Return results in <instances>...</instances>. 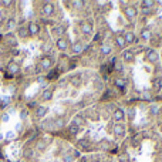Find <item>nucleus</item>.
I'll use <instances>...</instances> for the list:
<instances>
[{"instance_id":"obj_26","label":"nucleus","mask_w":162,"mask_h":162,"mask_svg":"<svg viewBox=\"0 0 162 162\" xmlns=\"http://www.w3.org/2000/svg\"><path fill=\"white\" fill-rule=\"evenodd\" d=\"M81 122H82V117H81V115L74 117V122H73V125H76V127H80Z\"/></svg>"},{"instance_id":"obj_37","label":"nucleus","mask_w":162,"mask_h":162,"mask_svg":"<svg viewBox=\"0 0 162 162\" xmlns=\"http://www.w3.org/2000/svg\"><path fill=\"white\" fill-rule=\"evenodd\" d=\"M14 26H16V23H14V20H13V19H10V20L7 21V27H9V29L12 30V29H13Z\"/></svg>"},{"instance_id":"obj_18","label":"nucleus","mask_w":162,"mask_h":162,"mask_svg":"<svg viewBox=\"0 0 162 162\" xmlns=\"http://www.w3.org/2000/svg\"><path fill=\"white\" fill-rule=\"evenodd\" d=\"M115 85L118 88H124L127 85V81L124 80V78H121V77H118V78H115Z\"/></svg>"},{"instance_id":"obj_6","label":"nucleus","mask_w":162,"mask_h":162,"mask_svg":"<svg viewBox=\"0 0 162 162\" xmlns=\"http://www.w3.org/2000/svg\"><path fill=\"white\" fill-rule=\"evenodd\" d=\"M114 41H115V46H117L118 49H124V47L127 46L125 38H124V36H121V34H117L115 38H114Z\"/></svg>"},{"instance_id":"obj_2","label":"nucleus","mask_w":162,"mask_h":162,"mask_svg":"<svg viewBox=\"0 0 162 162\" xmlns=\"http://www.w3.org/2000/svg\"><path fill=\"white\" fill-rule=\"evenodd\" d=\"M124 14L128 17V19H135V17L138 16V10H137L135 6H127L124 9Z\"/></svg>"},{"instance_id":"obj_46","label":"nucleus","mask_w":162,"mask_h":162,"mask_svg":"<svg viewBox=\"0 0 162 162\" xmlns=\"http://www.w3.org/2000/svg\"><path fill=\"white\" fill-rule=\"evenodd\" d=\"M1 139H3V135H1V134H0V141H1Z\"/></svg>"},{"instance_id":"obj_9","label":"nucleus","mask_w":162,"mask_h":162,"mask_svg":"<svg viewBox=\"0 0 162 162\" xmlns=\"http://www.w3.org/2000/svg\"><path fill=\"white\" fill-rule=\"evenodd\" d=\"M81 32L84 33V34H91L93 33V26H91V23H88V21H82L81 23Z\"/></svg>"},{"instance_id":"obj_23","label":"nucleus","mask_w":162,"mask_h":162,"mask_svg":"<svg viewBox=\"0 0 162 162\" xmlns=\"http://www.w3.org/2000/svg\"><path fill=\"white\" fill-rule=\"evenodd\" d=\"M118 161L119 162H130V155H128V154H121V155H118Z\"/></svg>"},{"instance_id":"obj_36","label":"nucleus","mask_w":162,"mask_h":162,"mask_svg":"<svg viewBox=\"0 0 162 162\" xmlns=\"http://www.w3.org/2000/svg\"><path fill=\"white\" fill-rule=\"evenodd\" d=\"M149 111H151V114H152V115H157V114H158V107H157V105H151Z\"/></svg>"},{"instance_id":"obj_12","label":"nucleus","mask_w":162,"mask_h":162,"mask_svg":"<svg viewBox=\"0 0 162 162\" xmlns=\"http://www.w3.org/2000/svg\"><path fill=\"white\" fill-rule=\"evenodd\" d=\"M29 34H32V36H36V34H38V32H40V27L36 24V23H30L29 24Z\"/></svg>"},{"instance_id":"obj_42","label":"nucleus","mask_w":162,"mask_h":162,"mask_svg":"<svg viewBox=\"0 0 162 162\" xmlns=\"http://www.w3.org/2000/svg\"><path fill=\"white\" fill-rule=\"evenodd\" d=\"M57 114H58V115H64L65 111L63 110V108H57Z\"/></svg>"},{"instance_id":"obj_32","label":"nucleus","mask_w":162,"mask_h":162,"mask_svg":"<svg viewBox=\"0 0 162 162\" xmlns=\"http://www.w3.org/2000/svg\"><path fill=\"white\" fill-rule=\"evenodd\" d=\"M78 144H80V146L84 148V149H88V148H90V146H88V141H85V139H81Z\"/></svg>"},{"instance_id":"obj_11","label":"nucleus","mask_w":162,"mask_h":162,"mask_svg":"<svg viewBox=\"0 0 162 162\" xmlns=\"http://www.w3.org/2000/svg\"><path fill=\"white\" fill-rule=\"evenodd\" d=\"M40 65H41L43 70H49V68H51V65H53V61H51V58H49V57H44V58H41Z\"/></svg>"},{"instance_id":"obj_31","label":"nucleus","mask_w":162,"mask_h":162,"mask_svg":"<svg viewBox=\"0 0 162 162\" xmlns=\"http://www.w3.org/2000/svg\"><path fill=\"white\" fill-rule=\"evenodd\" d=\"M71 82H73V85H74V87H78V85H80V82H81V78L80 77H74V78H71Z\"/></svg>"},{"instance_id":"obj_5","label":"nucleus","mask_w":162,"mask_h":162,"mask_svg":"<svg viewBox=\"0 0 162 162\" xmlns=\"http://www.w3.org/2000/svg\"><path fill=\"white\" fill-rule=\"evenodd\" d=\"M113 118L117 121V122H119V121H124V118H125V113H124V110H121V108H117L115 111L113 113Z\"/></svg>"},{"instance_id":"obj_16","label":"nucleus","mask_w":162,"mask_h":162,"mask_svg":"<svg viewBox=\"0 0 162 162\" xmlns=\"http://www.w3.org/2000/svg\"><path fill=\"white\" fill-rule=\"evenodd\" d=\"M141 6H142L144 9H152V7L155 6V1H154V0H142V1H141Z\"/></svg>"},{"instance_id":"obj_7","label":"nucleus","mask_w":162,"mask_h":162,"mask_svg":"<svg viewBox=\"0 0 162 162\" xmlns=\"http://www.w3.org/2000/svg\"><path fill=\"white\" fill-rule=\"evenodd\" d=\"M43 13L46 14V16H51L53 13H54V4L53 3H44V6H43Z\"/></svg>"},{"instance_id":"obj_4","label":"nucleus","mask_w":162,"mask_h":162,"mask_svg":"<svg viewBox=\"0 0 162 162\" xmlns=\"http://www.w3.org/2000/svg\"><path fill=\"white\" fill-rule=\"evenodd\" d=\"M122 58H124V61H127V63H132L134 58H135V51H134V50H125V51L122 53Z\"/></svg>"},{"instance_id":"obj_28","label":"nucleus","mask_w":162,"mask_h":162,"mask_svg":"<svg viewBox=\"0 0 162 162\" xmlns=\"http://www.w3.org/2000/svg\"><path fill=\"white\" fill-rule=\"evenodd\" d=\"M19 36H20V37H23V38H24V37H27V36H29V30H27V29H24V27H21V29L19 30Z\"/></svg>"},{"instance_id":"obj_19","label":"nucleus","mask_w":162,"mask_h":162,"mask_svg":"<svg viewBox=\"0 0 162 162\" xmlns=\"http://www.w3.org/2000/svg\"><path fill=\"white\" fill-rule=\"evenodd\" d=\"M19 65L16 64V63H12V64H9V73L10 74H17L19 73Z\"/></svg>"},{"instance_id":"obj_14","label":"nucleus","mask_w":162,"mask_h":162,"mask_svg":"<svg viewBox=\"0 0 162 162\" xmlns=\"http://www.w3.org/2000/svg\"><path fill=\"white\" fill-rule=\"evenodd\" d=\"M152 87H154L155 91H161L162 90V80L159 78V77L154 78V81H152Z\"/></svg>"},{"instance_id":"obj_44","label":"nucleus","mask_w":162,"mask_h":162,"mask_svg":"<svg viewBox=\"0 0 162 162\" xmlns=\"http://www.w3.org/2000/svg\"><path fill=\"white\" fill-rule=\"evenodd\" d=\"M7 119H9V115L4 114V115H3V121H7Z\"/></svg>"},{"instance_id":"obj_10","label":"nucleus","mask_w":162,"mask_h":162,"mask_svg":"<svg viewBox=\"0 0 162 162\" xmlns=\"http://www.w3.org/2000/svg\"><path fill=\"white\" fill-rule=\"evenodd\" d=\"M124 38H125V43L127 44H134V43H137V37H135V34L132 32H127L124 34Z\"/></svg>"},{"instance_id":"obj_22","label":"nucleus","mask_w":162,"mask_h":162,"mask_svg":"<svg viewBox=\"0 0 162 162\" xmlns=\"http://www.w3.org/2000/svg\"><path fill=\"white\" fill-rule=\"evenodd\" d=\"M78 130H80V127H76V125H70V128H68V132L71 134V135H77L78 134Z\"/></svg>"},{"instance_id":"obj_3","label":"nucleus","mask_w":162,"mask_h":162,"mask_svg":"<svg viewBox=\"0 0 162 162\" xmlns=\"http://www.w3.org/2000/svg\"><path fill=\"white\" fill-rule=\"evenodd\" d=\"M114 135L117 137V138H121V137H124L125 135V127L122 125V124H117L115 127H114Z\"/></svg>"},{"instance_id":"obj_45","label":"nucleus","mask_w":162,"mask_h":162,"mask_svg":"<svg viewBox=\"0 0 162 162\" xmlns=\"http://www.w3.org/2000/svg\"><path fill=\"white\" fill-rule=\"evenodd\" d=\"M81 162H88V159H87V158H82V159H81Z\"/></svg>"},{"instance_id":"obj_41","label":"nucleus","mask_w":162,"mask_h":162,"mask_svg":"<svg viewBox=\"0 0 162 162\" xmlns=\"http://www.w3.org/2000/svg\"><path fill=\"white\" fill-rule=\"evenodd\" d=\"M115 68H117L118 71H122V64H121V63H117V64H115Z\"/></svg>"},{"instance_id":"obj_35","label":"nucleus","mask_w":162,"mask_h":162,"mask_svg":"<svg viewBox=\"0 0 162 162\" xmlns=\"http://www.w3.org/2000/svg\"><path fill=\"white\" fill-rule=\"evenodd\" d=\"M128 118H130V119H134V118H135V108H130V111H128Z\"/></svg>"},{"instance_id":"obj_33","label":"nucleus","mask_w":162,"mask_h":162,"mask_svg":"<svg viewBox=\"0 0 162 162\" xmlns=\"http://www.w3.org/2000/svg\"><path fill=\"white\" fill-rule=\"evenodd\" d=\"M110 144H111L110 141H101V148H102V149H108V148L111 146Z\"/></svg>"},{"instance_id":"obj_30","label":"nucleus","mask_w":162,"mask_h":162,"mask_svg":"<svg viewBox=\"0 0 162 162\" xmlns=\"http://www.w3.org/2000/svg\"><path fill=\"white\" fill-rule=\"evenodd\" d=\"M41 50H43L44 53H49L50 50H51V43H49V41H47V43H44V44H43V47H41Z\"/></svg>"},{"instance_id":"obj_21","label":"nucleus","mask_w":162,"mask_h":162,"mask_svg":"<svg viewBox=\"0 0 162 162\" xmlns=\"http://www.w3.org/2000/svg\"><path fill=\"white\" fill-rule=\"evenodd\" d=\"M36 114H37V117H44V115L47 114V108H46V107H38L37 111H36Z\"/></svg>"},{"instance_id":"obj_43","label":"nucleus","mask_w":162,"mask_h":162,"mask_svg":"<svg viewBox=\"0 0 162 162\" xmlns=\"http://www.w3.org/2000/svg\"><path fill=\"white\" fill-rule=\"evenodd\" d=\"M26 117H27V111H26V110H23V111H21V119H24Z\"/></svg>"},{"instance_id":"obj_20","label":"nucleus","mask_w":162,"mask_h":162,"mask_svg":"<svg viewBox=\"0 0 162 162\" xmlns=\"http://www.w3.org/2000/svg\"><path fill=\"white\" fill-rule=\"evenodd\" d=\"M142 97H144V100H145V101H151V100H152V97H154V95H152V91H151V90H144Z\"/></svg>"},{"instance_id":"obj_25","label":"nucleus","mask_w":162,"mask_h":162,"mask_svg":"<svg viewBox=\"0 0 162 162\" xmlns=\"http://www.w3.org/2000/svg\"><path fill=\"white\" fill-rule=\"evenodd\" d=\"M110 53H111V47H110V46H102V47H101V54L108 56Z\"/></svg>"},{"instance_id":"obj_17","label":"nucleus","mask_w":162,"mask_h":162,"mask_svg":"<svg viewBox=\"0 0 162 162\" xmlns=\"http://www.w3.org/2000/svg\"><path fill=\"white\" fill-rule=\"evenodd\" d=\"M41 98H43V100H46V101L51 100V98H53V91H51V90H44V91H43V94H41Z\"/></svg>"},{"instance_id":"obj_47","label":"nucleus","mask_w":162,"mask_h":162,"mask_svg":"<svg viewBox=\"0 0 162 162\" xmlns=\"http://www.w3.org/2000/svg\"><path fill=\"white\" fill-rule=\"evenodd\" d=\"M161 132H162V125H161Z\"/></svg>"},{"instance_id":"obj_8","label":"nucleus","mask_w":162,"mask_h":162,"mask_svg":"<svg viewBox=\"0 0 162 162\" xmlns=\"http://www.w3.org/2000/svg\"><path fill=\"white\" fill-rule=\"evenodd\" d=\"M71 51H73V54H77V56H78V54H81V53L84 51V46L81 44L80 41H76V43L71 46Z\"/></svg>"},{"instance_id":"obj_15","label":"nucleus","mask_w":162,"mask_h":162,"mask_svg":"<svg viewBox=\"0 0 162 162\" xmlns=\"http://www.w3.org/2000/svg\"><path fill=\"white\" fill-rule=\"evenodd\" d=\"M151 37H152V33H151V30H148V29H144V30H141V38H142L144 41H148V40H151Z\"/></svg>"},{"instance_id":"obj_34","label":"nucleus","mask_w":162,"mask_h":162,"mask_svg":"<svg viewBox=\"0 0 162 162\" xmlns=\"http://www.w3.org/2000/svg\"><path fill=\"white\" fill-rule=\"evenodd\" d=\"M46 146H47V144H46L44 141H40V142L37 144V148H38L40 151H43V149H46Z\"/></svg>"},{"instance_id":"obj_39","label":"nucleus","mask_w":162,"mask_h":162,"mask_svg":"<svg viewBox=\"0 0 162 162\" xmlns=\"http://www.w3.org/2000/svg\"><path fill=\"white\" fill-rule=\"evenodd\" d=\"M107 108H110V111H115V110H117V107H115V105H114L113 102H108V104H107Z\"/></svg>"},{"instance_id":"obj_24","label":"nucleus","mask_w":162,"mask_h":162,"mask_svg":"<svg viewBox=\"0 0 162 162\" xmlns=\"http://www.w3.org/2000/svg\"><path fill=\"white\" fill-rule=\"evenodd\" d=\"M141 139H142V135H141V134H137V135L132 138V145L137 146V145H138V142H139Z\"/></svg>"},{"instance_id":"obj_38","label":"nucleus","mask_w":162,"mask_h":162,"mask_svg":"<svg viewBox=\"0 0 162 162\" xmlns=\"http://www.w3.org/2000/svg\"><path fill=\"white\" fill-rule=\"evenodd\" d=\"M63 125H64V121H63V119H57L56 127H57V128H63Z\"/></svg>"},{"instance_id":"obj_27","label":"nucleus","mask_w":162,"mask_h":162,"mask_svg":"<svg viewBox=\"0 0 162 162\" xmlns=\"http://www.w3.org/2000/svg\"><path fill=\"white\" fill-rule=\"evenodd\" d=\"M54 33H56L57 36H63V34H64V27H63V26H57V27L54 29Z\"/></svg>"},{"instance_id":"obj_1","label":"nucleus","mask_w":162,"mask_h":162,"mask_svg":"<svg viewBox=\"0 0 162 162\" xmlns=\"http://www.w3.org/2000/svg\"><path fill=\"white\" fill-rule=\"evenodd\" d=\"M146 60H148L149 63H152V64L158 63V60H159L158 51H157V50H148V51H146Z\"/></svg>"},{"instance_id":"obj_29","label":"nucleus","mask_w":162,"mask_h":162,"mask_svg":"<svg viewBox=\"0 0 162 162\" xmlns=\"http://www.w3.org/2000/svg\"><path fill=\"white\" fill-rule=\"evenodd\" d=\"M63 161L64 162H74V157L70 155V154H65V155H63Z\"/></svg>"},{"instance_id":"obj_13","label":"nucleus","mask_w":162,"mask_h":162,"mask_svg":"<svg viewBox=\"0 0 162 162\" xmlns=\"http://www.w3.org/2000/svg\"><path fill=\"white\" fill-rule=\"evenodd\" d=\"M57 47L61 50V51H64V50H67V47H68V41H67L65 38H61V37H60V38L57 40Z\"/></svg>"},{"instance_id":"obj_40","label":"nucleus","mask_w":162,"mask_h":162,"mask_svg":"<svg viewBox=\"0 0 162 162\" xmlns=\"http://www.w3.org/2000/svg\"><path fill=\"white\" fill-rule=\"evenodd\" d=\"M71 4H73V6H84L85 3H84V1H71Z\"/></svg>"}]
</instances>
